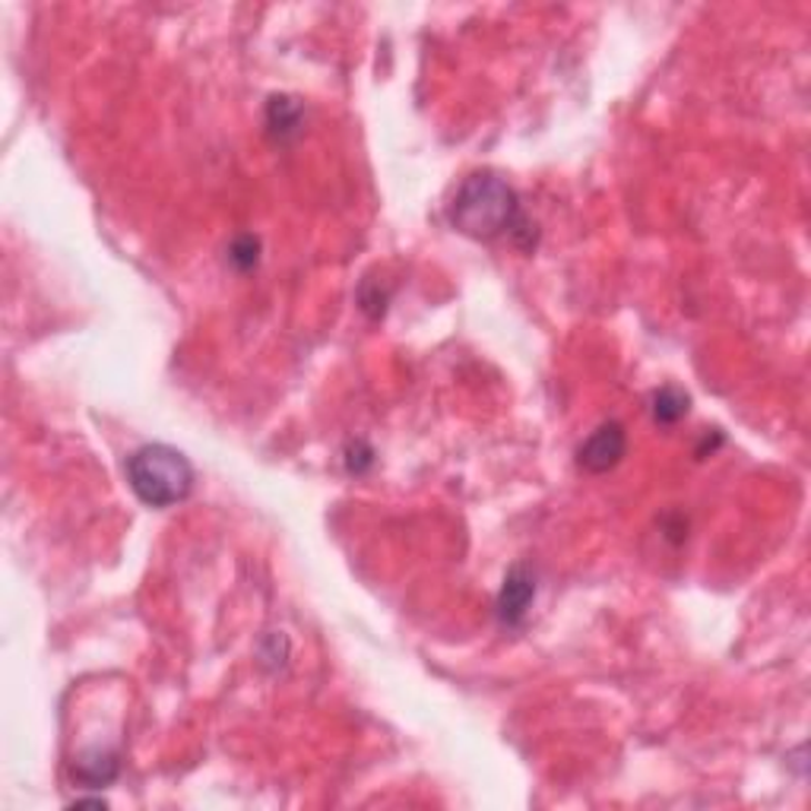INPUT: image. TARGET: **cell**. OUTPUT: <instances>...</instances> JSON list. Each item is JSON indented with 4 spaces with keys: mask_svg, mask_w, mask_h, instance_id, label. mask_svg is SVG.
<instances>
[{
    "mask_svg": "<svg viewBox=\"0 0 811 811\" xmlns=\"http://www.w3.org/2000/svg\"><path fill=\"white\" fill-rule=\"evenodd\" d=\"M448 219L463 236L479 238V241L511 236L517 248L533 251L535 226L520 210V200L511 184L501 181L498 174H489V171L470 174L453 193Z\"/></svg>",
    "mask_w": 811,
    "mask_h": 811,
    "instance_id": "1",
    "label": "cell"
},
{
    "mask_svg": "<svg viewBox=\"0 0 811 811\" xmlns=\"http://www.w3.org/2000/svg\"><path fill=\"white\" fill-rule=\"evenodd\" d=\"M128 482L147 508H174L193 489V467L181 450L169 444H147L128 460Z\"/></svg>",
    "mask_w": 811,
    "mask_h": 811,
    "instance_id": "2",
    "label": "cell"
},
{
    "mask_svg": "<svg viewBox=\"0 0 811 811\" xmlns=\"http://www.w3.org/2000/svg\"><path fill=\"white\" fill-rule=\"evenodd\" d=\"M628 450V434L619 422H605L599 425L583 444L577 450V467L583 472H593V475H602V472L615 470L621 463Z\"/></svg>",
    "mask_w": 811,
    "mask_h": 811,
    "instance_id": "3",
    "label": "cell"
},
{
    "mask_svg": "<svg viewBox=\"0 0 811 811\" xmlns=\"http://www.w3.org/2000/svg\"><path fill=\"white\" fill-rule=\"evenodd\" d=\"M535 599V574L527 564H513L508 577H504V587L498 593V619L501 624H511L517 628L520 621L527 619L530 605Z\"/></svg>",
    "mask_w": 811,
    "mask_h": 811,
    "instance_id": "4",
    "label": "cell"
},
{
    "mask_svg": "<svg viewBox=\"0 0 811 811\" xmlns=\"http://www.w3.org/2000/svg\"><path fill=\"white\" fill-rule=\"evenodd\" d=\"M73 777L83 783L86 790L108 787L118 777V754H111V751H89V754H83L73 764Z\"/></svg>",
    "mask_w": 811,
    "mask_h": 811,
    "instance_id": "5",
    "label": "cell"
},
{
    "mask_svg": "<svg viewBox=\"0 0 811 811\" xmlns=\"http://www.w3.org/2000/svg\"><path fill=\"white\" fill-rule=\"evenodd\" d=\"M688 406H691V400H688L684 390H679V387H662V390L653 393V406L650 409H653V419L660 425H675L679 419L688 415Z\"/></svg>",
    "mask_w": 811,
    "mask_h": 811,
    "instance_id": "6",
    "label": "cell"
},
{
    "mask_svg": "<svg viewBox=\"0 0 811 811\" xmlns=\"http://www.w3.org/2000/svg\"><path fill=\"white\" fill-rule=\"evenodd\" d=\"M267 124H270V133L279 137V140L286 133H296L301 124V106L296 99H289V96L270 99V106H267Z\"/></svg>",
    "mask_w": 811,
    "mask_h": 811,
    "instance_id": "7",
    "label": "cell"
},
{
    "mask_svg": "<svg viewBox=\"0 0 811 811\" xmlns=\"http://www.w3.org/2000/svg\"><path fill=\"white\" fill-rule=\"evenodd\" d=\"M257 254H260V241L254 236L236 238V244L229 248V260L236 263L238 270H251L257 267Z\"/></svg>",
    "mask_w": 811,
    "mask_h": 811,
    "instance_id": "8",
    "label": "cell"
}]
</instances>
